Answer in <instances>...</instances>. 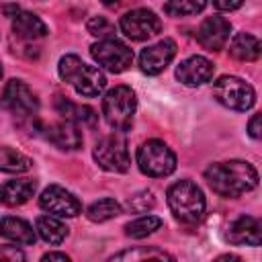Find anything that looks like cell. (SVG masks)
Returning a JSON list of instances; mask_svg holds the SVG:
<instances>
[{
  "label": "cell",
  "instance_id": "6da1fadb",
  "mask_svg": "<svg viewBox=\"0 0 262 262\" xmlns=\"http://www.w3.org/2000/svg\"><path fill=\"white\" fill-rule=\"evenodd\" d=\"M205 180L219 196L233 199L258 186V172L244 160L215 162L205 170Z\"/></svg>",
  "mask_w": 262,
  "mask_h": 262
},
{
  "label": "cell",
  "instance_id": "7a4b0ae2",
  "mask_svg": "<svg viewBox=\"0 0 262 262\" xmlns=\"http://www.w3.org/2000/svg\"><path fill=\"white\" fill-rule=\"evenodd\" d=\"M57 72H59V78L63 82H68L70 86H74V90L80 96H88V98L98 96L106 86L104 74L98 68L84 63L74 53H68L59 59Z\"/></svg>",
  "mask_w": 262,
  "mask_h": 262
},
{
  "label": "cell",
  "instance_id": "3957f363",
  "mask_svg": "<svg viewBox=\"0 0 262 262\" xmlns=\"http://www.w3.org/2000/svg\"><path fill=\"white\" fill-rule=\"evenodd\" d=\"M168 207L176 221L184 225H196L205 215V194L192 180L174 182L168 192Z\"/></svg>",
  "mask_w": 262,
  "mask_h": 262
},
{
  "label": "cell",
  "instance_id": "277c9868",
  "mask_svg": "<svg viewBox=\"0 0 262 262\" xmlns=\"http://www.w3.org/2000/svg\"><path fill=\"white\" fill-rule=\"evenodd\" d=\"M137 108L135 92L129 86H115L111 88L102 98V115L104 121L115 131H127L133 123V115Z\"/></svg>",
  "mask_w": 262,
  "mask_h": 262
},
{
  "label": "cell",
  "instance_id": "5b68a950",
  "mask_svg": "<svg viewBox=\"0 0 262 262\" xmlns=\"http://www.w3.org/2000/svg\"><path fill=\"white\" fill-rule=\"evenodd\" d=\"M137 166L143 174L151 178H162L176 170V156L164 141L149 139L137 149Z\"/></svg>",
  "mask_w": 262,
  "mask_h": 262
},
{
  "label": "cell",
  "instance_id": "8992f818",
  "mask_svg": "<svg viewBox=\"0 0 262 262\" xmlns=\"http://www.w3.org/2000/svg\"><path fill=\"white\" fill-rule=\"evenodd\" d=\"M94 160L106 172H127L131 166V158L123 131H115L98 139L94 145Z\"/></svg>",
  "mask_w": 262,
  "mask_h": 262
},
{
  "label": "cell",
  "instance_id": "52a82bcc",
  "mask_svg": "<svg viewBox=\"0 0 262 262\" xmlns=\"http://www.w3.org/2000/svg\"><path fill=\"white\" fill-rule=\"evenodd\" d=\"M213 96L217 98L219 104L231 111H248L256 102L254 88L237 76H221L213 84Z\"/></svg>",
  "mask_w": 262,
  "mask_h": 262
},
{
  "label": "cell",
  "instance_id": "ba28073f",
  "mask_svg": "<svg viewBox=\"0 0 262 262\" xmlns=\"http://www.w3.org/2000/svg\"><path fill=\"white\" fill-rule=\"evenodd\" d=\"M90 55L100 68L108 70L111 74H121L133 63V51L115 37L100 39L98 43H94L90 47Z\"/></svg>",
  "mask_w": 262,
  "mask_h": 262
},
{
  "label": "cell",
  "instance_id": "9c48e42d",
  "mask_svg": "<svg viewBox=\"0 0 262 262\" xmlns=\"http://www.w3.org/2000/svg\"><path fill=\"white\" fill-rule=\"evenodd\" d=\"M0 108L18 117H31L39 111V100L23 80H10L0 94Z\"/></svg>",
  "mask_w": 262,
  "mask_h": 262
},
{
  "label": "cell",
  "instance_id": "30bf717a",
  "mask_svg": "<svg viewBox=\"0 0 262 262\" xmlns=\"http://www.w3.org/2000/svg\"><path fill=\"white\" fill-rule=\"evenodd\" d=\"M121 31L133 41H145L162 31V20L147 8H135L121 16Z\"/></svg>",
  "mask_w": 262,
  "mask_h": 262
},
{
  "label": "cell",
  "instance_id": "8fae6325",
  "mask_svg": "<svg viewBox=\"0 0 262 262\" xmlns=\"http://www.w3.org/2000/svg\"><path fill=\"white\" fill-rule=\"evenodd\" d=\"M39 207L57 217H76L82 213V205H80L78 196L57 184H51L41 192Z\"/></svg>",
  "mask_w": 262,
  "mask_h": 262
},
{
  "label": "cell",
  "instance_id": "7c38bea8",
  "mask_svg": "<svg viewBox=\"0 0 262 262\" xmlns=\"http://www.w3.org/2000/svg\"><path fill=\"white\" fill-rule=\"evenodd\" d=\"M174 55H176V43L172 39H162L156 45H149L141 51L139 68L147 76H158L170 66Z\"/></svg>",
  "mask_w": 262,
  "mask_h": 262
},
{
  "label": "cell",
  "instance_id": "4fadbf2b",
  "mask_svg": "<svg viewBox=\"0 0 262 262\" xmlns=\"http://www.w3.org/2000/svg\"><path fill=\"white\" fill-rule=\"evenodd\" d=\"M231 25L223 16H207L196 29V41L207 51H221L229 41Z\"/></svg>",
  "mask_w": 262,
  "mask_h": 262
},
{
  "label": "cell",
  "instance_id": "5bb4252c",
  "mask_svg": "<svg viewBox=\"0 0 262 262\" xmlns=\"http://www.w3.org/2000/svg\"><path fill=\"white\" fill-rule=\"evenodd\" d=\"M43 137L51 141L59 149H80L82 147V133L80 125L63 119L59 123H51L43 127Z\"/></svg>",
  "mask_w": 262,
  "mask_h": 262
},
{
  "label": "cell",
  "instance_id": "9a60e30c",
  "mask_svg": "<svg viewBox=\"0 0 262 262\" xmlns=\"http://www.w3.org/2000/svg\"><path fill=\"white\" fill-rule=\"evenodd\" d=\"M225 239L233 246H260V239H262L260 221L250 215L237 217L235 221L229 223L225 231Z\"/></svg>",
  "mask_w": 262,
  "mask_h": 262
},
{
  "label": "cell",
  "instance_id": "2e32d148",
  "mask_svg": "<svg viewBox=\"0 0 262 262\" xmlns=\"http://www.w3.org/2000/svg\"><path fill=\"white\" fill-rule=\"evenodd\" d=\"M176 78L184 86H201L213 78V63L203 55H192L176 68Z\"/></svg>",
  "mask_w": 262,
  "mask_h": 262
},
{
  "label": "cell",
  "instance_id": "e0dca14e",
  "mask_svg": "<svg viewBox=\"0 0 262 262\" xmlns=\"http://www.w3.org/2000/svg\"><path fill=\"white\" fill-rule=\"evenodd\" d=\"M37 190L35 180L20 178V180H8L0 186V203L6 207H20L25 205Z\"/></svg>",
  "mask_w": 262,
  "mask_h": 262
},
{
  "label": "cell",
  "instance_id": "ac0fdd59",
  "mask_svg": "<svg viewBox=\"0 0 262 262\" xmlns=\"http://www.w3.org/2000/svg\"><path fill=\"white\" fill-rule=\"evenodd\" d=\"M12 31L18 39H25V41H35L47 35L45 23L37 14L27 12V10H18L12 16Z\"/></svg>",
  "mask_w": 262,
  "mask_h": 262
},
{
  "label": "cell",
  "instance_id": "d6986e66",
  "mask_svg": "<svg viewBox=\"0 0 262 262\" xmlns=\"http://www.w3.org/2000/svg\"><path fill=\"white\" fill-rule=\"evenodd\" d=\"M55 108H57V113L63 119H68V121H72L76 125H82V127L84 125L86 127H94L96 121H98V115H96V111L92 106L76 104V102H72V100L63 98V96H57L55 98Z\"/></svg>",
  "mask_w": 262,
  "mask_h": 262
},
{
  "label": "cell",
  "instance_id": "ffe728a7",
  "mask_svg": "<svg viewBox=\"0 0 262 262\" xmlns=\"http://www.w3.org/2000/svg\"><path fill=\"white\" fill-rule=\"evenodd\" d=\"M0 235L10 242L23 244V246L35 244V237H37L31 223H27L20 217H2L0 219Z\"/></svg>",
  "mask_w": 262,
  "mask_h": 262
},
{
  "label": "cell",
  "instance_id": "44dd1931",
  "mask_svg": "<svg viewBox=\"0 0 262 262\" xmlns=\"http://www.w3.org/2000/svg\"><path fill=\"white\" fill-rule=\"evenodd\" d=\"M260 41L258 37L250 35V33H237L231 43H229V53L231 57L239 59V61H256L260 57Z\"/></svg>",
  "mask_w": 262,
  "mask_h": 262
},
{
  "label": "cell",
  "instance_id": "7402d4cb",
  "mask_svg": "<svg viewBox=\"0 0 262 262\" xmlns=\"http://www.w3.org/2000/svg\"><path fill=\"white\" fill-rule=\"evenodd\" d=\"M35 227H37V233L47 244H51V246H57V244H61L68 237V225L61 223L53 215H41V217H37Z\"/></svg>",
  "mask_w": 262,
  "mask_h": 262
},
{
  "label": "cell",
  "instance_id": "603a6c76",
  "mask_svg": "<svg viewBox=\"0 0 262 262\" xmlns=\"http://www.w3.org/2000/svg\"><path fill=\"white\" fill-rule=\"evenodd\" d=\"M33 160L12 147H0V172H8V174H20L31 170Z\"/></svg>",
  "mask_w": 262,
  "mask_h": 262
},
{
  "label": "cell",
  "instance_id": "cb8c5ba5",
  "mask_svg": "<svg viewBox=\"0 0 262 262\" xmlns=\"http://www.w3.org/2000/svg\"><path fill=\"white\" fill-rule=\"evenodd\" d=\"M121 215V205L115 201V199H100V201H94L88 209H86V217L94 223H102V221H108L113 217Z\"/></svg>",
  "mask_w": 262,
  "mask_h": 262
},
{
  "label": "cell",
  "instance_id": "d4e9b609",
  "mask_svg": "<svg viewBox=\"0 0 262 262\" xmlns=\"http://www.w3.org/2000/svg\"><path fill=\"white\" fill-rule=\"evenodd\" d=\"M160 227H162V219L160 217H156V215H143V217H139L135 221H129L125 225V233L129 237L139 239V237H145V235L154 233Z\"/></svg>",
  "mask_w": 262,
  "mask_h": 262
},
{
  "label": "cell",
  "instance_id": "484cf974",
  "mask_svg": "<svg viewBox=\"0 0 262 262\" xmlns=\"http://www.w3.org/2000/svg\"><path fill=\"white\" fill-rule=\"evenodd\" d=\"M111 260H174L170 254L158 248H133V250H123L115 254Z\"/></svg>",
  "mask_w": 262,
  "mask_h": 262
},
{
  "label": "cell",
  "instance_id": "4316f807",
  "mask_svg": "<svg viewBox=\"0 0 262 262\" xmlns=\"http://www.w3.org/2000/svg\"><path fill=\"white\" fill-rule=\"evenodd\" d=\"M207 6V0H168L164 10L170 16H190L203 12Z\"/></svg>",
  "mask_w": 262,
  "mask_h": 262
},
{
  "label": "cell",
  "instance_id": "83f0119b",
  "mask_svg": "<svg viewBox=\"0 0 262 262\" xmlns=\"http://www.w3.org/2000/svg\"><path fill=\"white\" fill-rule=\"evenodd\" d=\"M154 205H156V196L151 190H139V192L131 194L125 203V207L131 213H147L149 209H154Z\"/></svg>",
  "mask_w": 262,
  "mask_h": 262
},
{
  "label": "cell",
  "instance_id": "f1b7e54d",
  "mask_svg": "<svg viewBox=\"0 0 262 262\" xmlns=\"http://www.w3.org/2000/svg\"><path fill=\"white\" fill-rule=\"evenodd\" d=\"M86 29H88L90 35H94V37H98V39H111V37L115 35L113 23L106 20L104 16H92V18L88 20Z\"/></svg>",
  "mask_w": 262,
  "mask_h": 262
},
{
  "label": "cell",
  "instance_id": "f546056e",
  "mask_svg": "<svg viewBox=\"0 0 262 262\" xmlns=\"http://www.w3.org/2000/svg\"><path fill=\"white\" fill-rule=\"evenodd\" d=\"M0 260H6V262H16L18 260V262H23V260H27V256L16 246H2L0 248Z\"/></svg>",
  "mask_w": 262,
  "mask_h": 262
},
{
  "label": "cell",
  "instance_id": "4dcf8cb0",
  "mask_svg": "<svg viewBox=\"0 0 262 262\" xmlns=\"http://www.w3.org/2000/svg\"><path fill=\"white\" fill-rule=\"evenodd\" d=\"M248 133H250L254 139H260V137H262V115H260V113L252 115V119H250V123H248Z\"/></svg>",
  "mask_w": 262,
  "mask_h": 262
},
{
  "label": "cell",
  "instance_id": "1f68e13d",
  "mask_svg": "<svg viewBox=\"0 0 262 262\" xmlns=\"http://www.w3.org/2000/svg\"><path fill=\"white\" fill-rule=\"evenodd\" d=\"M242 2L244 0H213V6L217 8V10H237L239 6H242Z\"/></svg>",
  "mask_w": 262,
  "mask_h": 262
},
{
  "label": "cell",
  "instance_id": "d6a6232c",
  "mask_svg": "<svg viewBox=\"0 0 262 262\" xmlns=\"http://www.w3.org/2000/svg\"><path fill=\"white\" fill-rule=\"evenodd\" d=\"M43 262H49V260H61V262H70V256L68 254H61V252H47V254H43V258H41Z\"/></svg>",
  "mask_w": 262,
  "mask_h": 262
},
{
  "label": "cell",
  "instance_id": "836d02e7",
  "mask_svg": "<svg viewBox=\"0 0 262 262\" xmlns=\"http://www.w3.org/2000/svg\"><path fill=\"white\" fill-rule=\"evenodd\" d=\"M219 260H239V258H237V256H229V254H227V256H219Z\"/></svg>",
  "mask_w": 262,
  "mask_h": 262
},
{
  "label": "cell",
  "instance_id": "e575fe53",
  "mask_svg": "<svg viewBox=\"0 0 262 262\" xmlns=\"http://www.w3.org/2000/svg\"><path fill=\"white\" fill-rule=\"evenodd\" d=\"M102 4H106V6H115V4H119V0H102Z\"/></svg>",
  "mask_w": 262,
  "mask_h": 262
},
{
  "label": "cell",
  "instance_id": "d590c367",
  "mask_svg": "<svg viewBox=\"0 0 262 262\" xmlns=\"http://www.w3.org/2000/svg\"><path fill=\"white\" fill-rule=\"evenodd\" d=\"M0 78H2V68H0Z\"/></svg>",
  "mask_w": 262,
  "mask_h": 262
}]
</instances>
